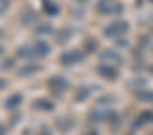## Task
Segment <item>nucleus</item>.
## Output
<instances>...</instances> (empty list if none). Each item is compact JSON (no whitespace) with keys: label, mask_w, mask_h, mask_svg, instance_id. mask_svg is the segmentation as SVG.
I'll use <instances>...</instances> for the list:
<instances>
[{"label":"nucleus","mask_w":153,"mask_h":135,"mask_svg":"<svg viewBox=\"0 0 153 135\" xmlns=\"http://www.w3.org/2000/svg\"><path fill=\"white\" fill-rule=\"evenodd\" d=\"M126 31H128V24L126 22H123V20H114L110 25H106V29H105V34L106 36H123V34H126Z\"/></svg>","instance_id":"nucleus-1"},{"label":"nucleus","mask_w":153,"mask_h":135,"mask_svg":"<svg viewBox=\"0 0 153 135\" xmlns=\"http://www.w3.org/2000/svg\"><path fill=\"white\" fill-rule=\"evenodd\" d=\"M81 59H83V52L78 50V49H70V50L63 52L61 58H59V61L63 65H76V63H79Z\"/></svg>","instance_id":"nucleus-2"},{"label":"nucleus","mask_w":153,"mask_h":135,"mask_svg":"<svg viewBox=\"0 0 153 135\" xmlns=\"http://www.w3.org/2000/svg\"><path fill=\"white\" fill-rule=\"evenodd\" d=\"M119 6L121 4H115L114 0H99V2H97V11L103 13V15H112V13L121 11Z\"/></svg>","instance_id":"nucleus-3"},{"label":"nucleus","mask_w":153,"mask_h":135,"mask_svg":"<svg viewBox=\"0 0 153 135\" xmlns=\"http://www.w3.org/2000/svg\"><path fill=\"white\" fill-rule=\"evenodd\" d=\"M49 87H51V90L52 92H56V94H61L67 87H68V83L61 78V76H54L51 81H49Z\"/></svg>","instance_id":"nucleus-4"},{"label":"nucleus","mask_w":153,"mask_h":135,"mask_svg":"<svg viewBox=\"0 0 153 135\" xmlns=\"http://www.w3.org/2000/svg\"><path fill=\"white\" fill-rule=\"evenodd\" d=\"M112 61H114L115 65H119V63L123 61V58H121L115 50H105V52L101 54V63H105V65H112Z\"/></svg>","instance_id":"nucleus-5"},{"label":"nucleus","mask_w":153,"mask_h":135,"mask_svg":"<svg viewBox=\"0 0 153 135\" xmlns=\"http://www.w3.org/2000/svg\"><path fill=\"white\" fill-rule=\"evenodd\" d=\"M97 72L103 76V78H106V79H115L117 78V70L115 69H112V65H99V69H97Z\"/></svg>","instance_id":"nucleus-6"},{"label":"nucleus","mask_w":153,"mask_h":135,"mask_svg":"<svg viewBox=\"0 0 153 135\" xmlns=\"http://www.w3.org/2000/svg\"><path fill=\"white\" fill-rule=\"evenodd\" d=\"M33 50H34V56L43 58V56L49 54V45H47L45 42H36V43L33 45Z\"/></svg>","instance_id":"nucleus-7"},{"label":"nucleus","mask_w":153,"mask_h":135,"mask_svg":"<svg viewBox=\"0 0 153 135\" xmlns=\"http://www.w3.org/2000/svg\"><path fill=\"white\" fill-rule=\"evenodd\" d=\"M20 101H22V97L18 94H15L13 97H9L6 101V108H16V105H20Z\"/></svg>","instance_id":"nucleus-8"},{"label":"nucleus","mask_w":153,"mask_h":135,"mask_svg":"<svg viewBox=\"0 0 153 135\" xmlns=\"http://www.w3.org/2000/svg\"><path fill=\"white\" fill-rule=\"evenodd\" d=\"M45 11L49 15H52V13H58V7H56V4L51 2V0H45Z\"/></svg>","instance_id":"nucleus-9"},{"label":"nucleus","mask_w":153,"mask_h":135,"mask_svg":"<svg viewBox=\"0 0 153 135\" xmlns=\"http://www.w3.org/2000/svg\"><path fill=\"white\" fill-rule=\"evenodd\" d=\"M137 97H139V99H142V101H146V99L153 101V92H149V90H144V92L137 94Z\"/></svg>","instance_id":"nucleus-10"},{"label":"nucleus","mask_w":153,"mask_h":135,"mask_svg":"<svg viewBox=\"0 0 153 135\" xmlns=\"http://www.w3.org/2000/svg\"><path fill=\"white\" fill-rule=\"evenodd\" d=\"M51 103L49 101H36V108H43V110H51Z\"/></svg>","instance_id":"nucleus-11"},{"label":"nucleus","mask_w":153,"mask_h":135,"mask_svg":"<svg viewBox=\"0 0 153 135\" xmlns=\"http://www.w3.org/2000/svg\"><path fill=\"white\" fill-rule=\"evenodd\" d=\"M9 6V0H0V13H4Z\"/></svg>","instance_id":"nucleus-12"},{"label":"nucleus","mask_w":153,"mask_h":135,"mask_svg":"<svg viewBox=\"0 0 153 135\" xmlns=\"http://www.w3.org/2000/svg\"><path fill=\"white\" fill-rule=\"evenodd\" d=\"M0 135H6V126L0 124Z\"/></svg>","instance_id":"nucleus-13"},{"label":"nucleus","mask_w":153,"mask_h":135,"mask_svg":"<svg viewBox=\"0 0 153 135\" xmlns=\"http://www.w3.org/2000/svg\"><path fill=\"white\" fill-rule=\"evenodd\" d=\"M2 88H6V81H4V79H0V90H2Z\"/></svg>","instance_id":"nucleus-14"},{"label":"nucleus","mask_w":153,"mask_h":135,"mask_svg":"<svg viewBox=\"0 0 153 135\" xmlns=\"http://www.w3.org/2000/svg\"><path fill=\"white\" fill-rule=\"evenodd\" d=\"M79 2H87V0H79Z\"/></svg>","instance_id":"nucleus-15"}]
</instances>
